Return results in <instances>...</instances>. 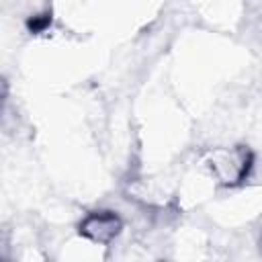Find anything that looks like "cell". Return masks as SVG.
Returning a JSON list of instances; mask_svg holds the SVG:
<instances>
[{"label": "cell", "mask_w": 262, "mask_h": 262, "mask_svg": "<svg viewBox=\"0 0 262 262\" xmlns=\"http://www.w3.org/2000/svg\"><path fill=\"white\" fill-rule=\"evenodd\" d=\"M207 164L219 182L233 186L242 182L244 176L248 174L252 166V154L244 147H231V149L223 147V149L211 151L207 158Z\"/></svg>", "instance_id": "cell-1"}, {"label": "cell", "mask_w": 262, "mask_h": 262, "mask_svg": "<svg viewBox=\"0 0 262 262\" xmlns=\"http://www.w3.org/2000/svg\"><path fill=\"white\" fill-rule=\"evenodd\" d=\"M121 217L113 211H96L84 217L80 223V233L94 244H108L121 233Z\"/></svg>", "instance_id": "cell-2"}]
</instances>
